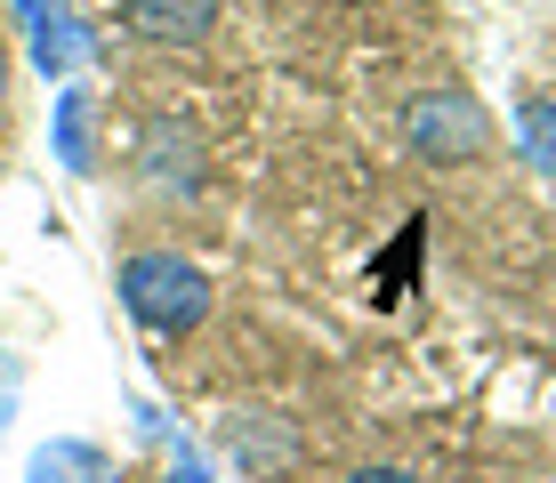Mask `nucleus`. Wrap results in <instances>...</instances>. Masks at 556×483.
I'll use <instances>...</instances> for the list:
<instances>
[{
    "mask_svg": "<svg viewBox=\"0 0 556 483\" xmlns=\"http://www.w3.org/2000/svg\"><path fill=\"white\" fill-rule=\"evenodd\" d=\"M122 306L146 322V331L178 339V331H194L210 315V282H202V266L178 258V250H138V258L122 266Z\"/></svg>",
    "mask_w": 556,
    "mask_h": 483,
    "instance_id": "f257e3e1",
    "label": "nucleus"
},
{
    "mask_svg": "<svg viewBox=\"0 0 556 483\" xmlns=\"http://www.w3.org/2000/svg\"><path fill=\"white\" fill-rule=\"evenodd\" d=\"M404 145H412V162H444V169L476 162L492 145V113L468 89H419L404 105Z\"/></svg>",
    "mask_w": 556,
    "mask_h": 483,
    "instance_id": "f03ea898",
    "label": "nucleus"
},
{
    "mask_svg": "<svg viewBox=\"0 0 556 483\" xmlns=\"http://www.w3.org/2000/svg\"><path fill=\"white\" fill-rule=\"evenodd\" d=\"M122 16H129V33L178 49V41H202L218 25V0H122Z\"/></svg>",
    "mask_w": 556,
    "mask_h": 483,
    "instance_id": "7ed1b4c3",
    "label": "nucleus"
},
{
    "mask_svg": "<svg viewBox=\"0 0 556 483\" xmlns=\"http://www.w3.org/2000/svg\"><path fill=\"white\" fill-rule=\"evenodd\" d=\"M516 145L532 169H556V97H525L516 105Z\"/></svg>",
    "mask_w": 556,
    "mask_h": 483,
    "instance_id": "20e7f679",
    "label": "nucleus"
},
{
    "mask_svg": "<svg viewBox=\"0 0 556 483\" xmlns=\"http://www.w3.org/2000/svg\"><path fill=\"white\" fill-rule=\"evenodd\" d=\"M81 475H98L89 452H41L33 459V483H81Z\"/></svg>",
    "mask_w": 556,
    "mask_h": 483,
    "instance_id": "39448f33",
    "label": "nucleus"
},
{
    "mask_svg": "<svg viewBox=\"0 0 556 483\" xmlns=\"http://www.w3.org/2000/svg\"><path fill=\"white\" fill-rule=\"evenodd\" d=\"M56 129H65L73 169H89V122H81V97H65V105H56Z\"/></svg>",
    "mask_w": 556,
    "mask_h": 483,
    "instance_id": "423d86ee",
    "label": "nucleus"
},
{
    "mask_svg": "<svg viewBox=\"0 0 556 483\" xmlns=\"http://www.w3.org/2000/svg\"><path fill=\"white\" fill-rule=\"evenodd\" d=\"M348 483H419V475H404V468H355Z\"/></svg>",
    "mask_w": 556,
    "mask_h": 483,
    "instance_id": "0eeeda50",
    "label": "nucleus"
},
{
    "mask_svg": "<svg viewBox=\"0 0 556 483\" xmlns=\"http://www.w3.org/2000/svg\"><path fill=\"white\" fill-rule=\"evenodd\" d=\"M0 97H9V49H0Z\"/></svg>",
    "mask_w": 556,
    "mask_h": 483,
    "instance_id": "6e6552de",
    "label": "nucleus"
},
{
    "mask_svg": "<svg viewBox=\"0 0 556 483\" xmlns=\"http://www.w3.org/2000/svg\"><path fill=\"white\" fill-rule=\"evenodd\" d=\"M169 483H202V475H169Z\"/></svg>",
    "mask_w": 556,
    "mask_h": 483,
    "instance_id": "1a4fd4ad",
    "label": "nucleus"
}]
</instances>
